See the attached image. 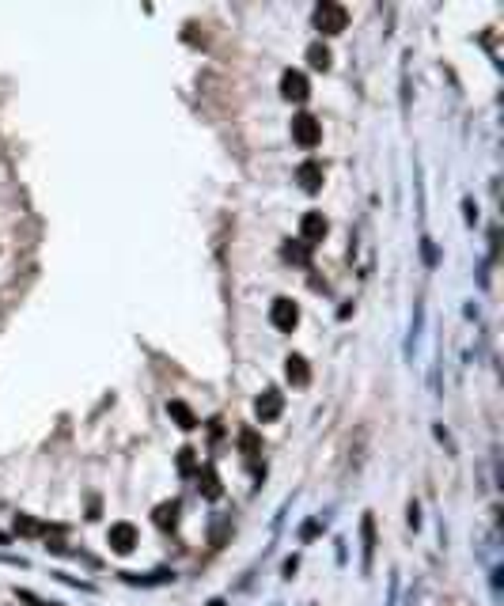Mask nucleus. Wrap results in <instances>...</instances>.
Here are the masks:
<instances>
[{
	"label": "nucleus",
	"instance_id": "1",
	"mask_svg": "<svg viewBox=\"0 0 504 606\" xmlns=\"http://www.w3.org/2000/svg\"><path fill=\"white\" fill-rule=\"evenodd\" d=\"M349 23V12L341 4H334V0H322L319 8H315V27L322 30V35H341Z\"/></svg>",
	"mask_w": 504,
	"mask_h": 606
},
{
	"label": "nucleus",
	"instance_id": "2",
	"mask_svg": "<svg viewBox=\"0 0 504 606\" xmlns=\"http://www.w3.org/2000/svg\"><path fill=\"white\" fill-rule=\"evenodd\" d=\"M292 141H296L299 148H315V144L322 141L319 118H311V114H296L292 118Z\"/></svg>",
	"mask_w": 504,
	"mask_h": 606
},
{
	"label": "nucleus",
	"instance_id": "3",
	"mask_svg": "<svg viewBox=\"0 0 504 606\" xmlns=\"http://www.w3.org/2000/svg\"><path fill=\"white\" fill-rule=\"evenodd\" d=\"M107 542L114 553H133V546L141 542V535H137V527L133 523H125V519H118V523H110V535H107Z\"/></svg>",
	"mask_w": 504,
	"mask_h": 606
},
{
	"label": "nucleus",
	"instance_id": "4",
	"mask_svg": "<svg viewBox=\"0 0 504 606\" xmlns=\"http://www.w3.org/2000/svg\"><path fill=\"white\" fill-rule=\"evenodd\" d=\"M281 95L288 103H304L307 95H311V87H307V76L299 69H284L281 72Z\"/></svg>",
	"mask_w": 504,
	"mask_h": 606
},
{
	"label": "nucleus",
	"instance_id": "5",
	"mask_svg": "<svg viewBox=\"0 0 504 606\" xmlns=\"http://www.w3.org/2000/svg\"><path fill=\"white\" fill-rule=\"evenodd\" d=\"M327 231H330V224H327V216L322 213H304V220H299V242H304V247L322 242L327 239Z\"/></svg>",
	"mask_w": 504,
	"mask_h": 606
},
{
	"label": "nucleus",
	"instance_id": "6",
	"mask_svg": "<svg viewBox=\"0 0 504 606\" xmlns=\"http://www.w3.org/2000/svg\"><path fill=\"white\" fill-rule=\"evenodd\" d=\"M270 322L277 330H284V334H292V330H296V322H299V307L281 296V300H273V307H270Z\"/></svg>",
	"mask_w": 504,
	"mask_h": 606
},
{
	"label": "nucleus",
	"instance_id": "7",
	"mask_svg": "<svg viewBox=\"0 0 504 606\" xmlns=\"http://www.w3.org/2000/svg\"><path fill=\"white\" fill-rule=\"evenodd\" d=\"M281 409H284V394H281V391H273V386H270V391H266L262 398L254 402L258 421H277V417H281Z\"/></svg>",
	"mask_w": 504,
	"mask_h": 606
},
{
	"label": "nucleus",
	"instance_id": "8",
	"mask_svg": "<svg viewBox=\"0 0 504 606\" xmlns=\"http://www.w3.org/2000/svg\"><path fill=\"white\" fill-rule=\"evenodd\" d=\"M322 179H327V175H322V163H315V159H307V163L296 167V182L304 186L307 193H319L322 190Z\"/></svg>",
	"mask_w": 504,
	"mask_h": 606
},
{
	"label": "nucleus",
	"instance_id": "9",
	"mask_svg": "<svg viewBox=\"0 0 504 606\" xmlns=\"http://www.w3.org/2000/svg\"><path fill=\"white\" fill-rule=\"evenodd\" d=\"M284 375H288L292 386H307L311 383V368H307V360L299 357V353H292V357L284 360Z\"/></svg>",
	"mask_w": 504,
	"mask_h": 606
},
{
	"label": "nucleus",
	"instance_id": "10",
	"mask_svg": "<svg viewBox=\"0 0 504 606\" xmlns=\"http://www.w3.org/2000/svg\"><path fill=\"white\" fill-rule=\"evenodd\" d=\"M330 61H334V57H330V50H327L322 42H311V46H307V64H311V69L327 72V69H330Z\"/></svg>",
	"mask_w": 504,
	"mask_h": 606
},
{
	"label": "nucleus",
	"instance_id": "11",
	"mask_svg": "<svg viewBox=\"0 0 504 606\" xmlns=\"http://www.w3.org/2000/svg\"><path fill=\"white\" fill-rule=\"evenodd\" d=\"M156 527H164V531H175L178 527V500L156 508Z\"/></svg>",
	"mask_w": 504,
	"mask_h": 606
},
{
	"label": "nucleus",
	"instance_id": "12",
	"mask_svg": "<svg viewBox=\"0 0 504 606\" xmlns=\"http://www.w3.org/2000/svg\"><path fill=\"white\" fill-rule=\"evenodd\" d=\"M167 413L175 417L178 428H186V432H190V428H198V417L190 413V406H186V402H171V406H167Z\"/></svg>",
	"mask_w": 504,
	"mask_h": 606
},
{
	"label": "nucleus",
	"instance_id": "13",
	"mask_svg": "<svg viewBox=\"0 0 504 606\" xmlns=\"http://www.w3.org/2000/svg\"><path fill=\"white\" fill-rule=\"evenodd\" d=\"M198 481H201L198 489L205 492L209 500H216V497H220V478H216V470H213V466H205V470L198 474Z\"/></svg>",
	"mask_w": 504,
	"mask_h": 606
},
{
	"label": "nucleus",
	"instance_id": "14",
	"mask_svg": "<svg viewBox=\"0 0 504 606\" xmlns=\"http://www.w3.org/2000/svg\"><path fill=\"white\" fill-rule=\"evenodd\" d=\"M239 447H243V455H247V458L262 455V440H258L254 428H243V432H239Z\"/></svg>",
	"mask_w": 504,
	"mask_h": 606
},
{
	"label": "nucleus",
	"instance_id": "15",
	"mask_svg": "<svg viewBox=\"0 0 504 606\" xmlns=\"http://www.w3.org/2000/svg\"><path fill=\"white\" fill-rule=\"evenodd\" d=\"M193 466H198V451H193V447H182V451H178V470H182V474H193Z\"/></svg>",
	"mask_w": 504,
	"mask_h": 606
},
{
	"label": "nucleus",
	"instance_id": "16",
	"mask_svg": "<svg viewBox=\"0 0 504 606\" xmlns=\"http://www.w3.org/2000/svg\"><path fill=\"white\" fill-rule=\"evenodd\" d=\"M307 250H311V247H304V242H299V247H284V258L304 265V262H307Z\"/></svg>",
	"mask_w": 504,
	"mask_h": 606
},
{
	"label": "nucleus",
	"instance_id": "17",
	"mask_svg": "<svg viewBox=\"0 0 504 606\" xmlns=\"http://www.w3.org/2000/svg\"><path fill=\"white\" fill-rule=\"evenodd\" d=\"M15 531H23V535H38L42 527H38L35 519H27V515H19V519H15Z\"/></svg>",
	"mask_w": 504,
	"mask_h": 606
},
{
	"label": "nucleus",
	"instance_id": "18",
	"mask_svg": "<svg viewBox=\"0 0 504 606\" xmlns=\"http://www.w3.org/2000/svg\"><path fill=\"white\" fill-rule=\"evenodd\" d=\"M372 542H376V538H372V519H364V561L372 557Z\"/></svg>",
	"mask_w": 504,
	"mask_h": 606
}]
</instances>
